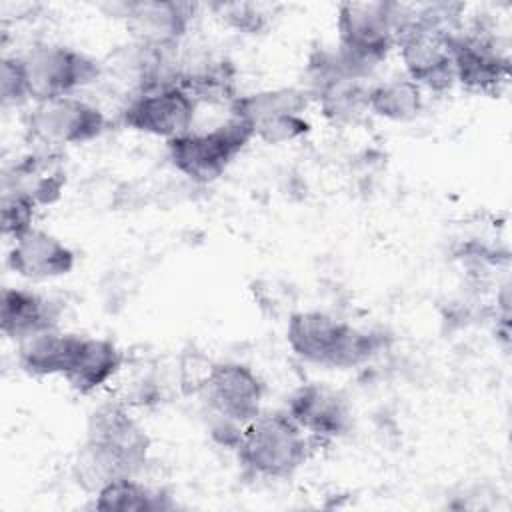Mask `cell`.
<instances>
[{
    "mask_svg": "<svg viewBox=\"0 0 512 512\" xmlns=\"http://www.w3.org/2000/svg\"><path fill=\"white\" fill-rule=\"evenodd\" d=\"M310 102L306 88L280 86L238 94L228 108L250 126L254 138L266 144H288L310 132L306 118Z\"/></svg>",
    "mask_w": 512,
    "mask_h": 512,
    "instance_id": "cell-8",
    "label": "cell"
},
{
    "mask_svg": "<svg viewBox=\"0 0 512 512\" xmlns=\"http://www.w3.org/2000/svg\"><path fill=\"white\" fill-rule=\"evenodd\" d=\"M36 210H38V206L30 198H26L18 192L2 190V210H0L2 236L12 242L18 236L32 230Z\"/></svg>",
    "mask_w": 512,
    "mask_h": 512,
    "instance_id": "cell-25",
    "label": "cell"
},
{
    "mask_svg": "<svg viewBox=\"0 0 512 512\" xmlns=\"http://www.w3.org/2000/svg\"><path fill=\"white\" fill-rule=\"evenodd\" d=\"M284 412L316 442H330L352 428V410L346 398L320 382H308L296 388Z\"/></svg>",
    "mask_w": 512,
    "mask_h": 512,
    "instance_id": "cell-15",
    "label": "cell"
},
{
    "mask_svg": "<svg viewBox=\"0 0 512 512\" xmlns=\"http://www.w3.org/2000/svg\"><path fill=\"white\" fill-rule=\"evenodd\" d=\"M196 8V4L176 0H136L120 4V18L132 42L172 52L188 36Z\"/></svg>",
    "mask_w": 512,
    "mask_h": 512,
    "instance_id": "cell-14",
    "label": "cell"
},
{
    "mask_svg": "<svg viewBox=\"0 0 512 512\" xmlns=\"http://www.w3.org/2000/svg\"><path fill=\"white\" fill-rule=\"evenodd\" d=\"M0 98L2 104L8 106H22L30 102L26 72L20 54H4L0 64Z\"/></svg>",
    "mask_w": 512,
    "mask_h": 512,
    "instance_id": "cell-26",
    "label": "cell"
},
{
    "mask_svg": "<svg viewBox=\"0 0 512 512\" xmlns=\"http://www.w3.org/2000/svg\"><path fill=\"white\" fill-rule=\"evenodd\" d=\"M106 114L76 94L62 96L32 106L26 118V134L38 148L60 150L80 146L104 134Z\"/></svg>",
    "mask_w": 512,
    "mask_h": 512,
    "instance_id": "cell-9",
    "label": "cell"
},
{
    "mask_svg": "<svg viewBox=\"0 0 512 512\" xmlns=\"http://www.w3.org/2000/svg\"><path fill=\"white\" fill-rule=\"evenodd\" d=\"M222 24L240 34H260L268 26V12L256 2H216L208 6Z\"/></svg>",
    "mask_w": 512,
    "mask_h": 512,
    "instance_id": "cell-24",
    "label": "cell"
},
{
    "mask_svg": "<svg viewBox=\"0 0 512 512\" xmlns=\"http://www.w3.org/2000/svg\"><path fill=\"white\" fill-rule=\"evenodd\" d=\"M308 96L332 126H354L368 114L364 76L336 48H318L308 56Z\"/></svg>",
    "mask_w": 512,
    "mask_h": 512,
    "instance_id": "cell-5",
    "label": "cell"
},
{
    "mask_svg": "<svg viewBox=\"0 0 512 512\" xmlns=\"http://www.w3.org/2000/svg\"><path fill=\"white\" fill-rule=\"evenodd\" d=\"M152 440L122 400L98 404L86 424V440L72 462L74 482L92 496L112 478L138 476L150 460Z\"/></svg>",
    "mask_w": 512,
    "mask_h": 512,
    "instance_id": "cell-1",
    "label": "cell"
},
{
    "mask_svg": "<svg viewBox=\"0 0 512 512\" xmlns=\"http://www.w3.org/2000/svg\"><path fill=\"white\" fill-rule=\"evenodd\" d=\"M198 106L200 104L182 86L164 84L126 100L120 110V120L134 132L168 142L192 130Z\"/></svg>",
    "mask_w": 512,
    "mask_h": 512,
    "instance_id": "cell-12",
    "label": "cell"
},
{
    "mask_svg": "<svg viewBox=\"0 0 512 512\" xmlns=\"http://www.w3.org/2000/svg\"><path fill=\"white\" fill-rule=\"evenodd\" d=\"M252 138L250 126L230 114L226 122L210 130H190L168 140L166 154L182 176L196 184H210L224 176Z\"/></svg>",
    "mask_w": 512,
    "mask_h": 512,
    "instance_id": "cell-6",
    "label": "cell"
},
{
    "mask_svg": "<svg viewBox=\"0 0 512 512\" xmlns=\"http://www.w3.org/2000/svg\"><path fill=\"white\" fill-rule=\"evenodd\" d=\"M74 266V250L52 232L36 226L12 240L8 250V268L16 276L32 282L68 276Z\"/></svg>",
    "mask_w": 512,
    "mask_h": 512,
    "instance_id": "cell-17",
    "label": "cell"
},
{
    "mask_svg": "<svg viewBox=\"0 0 512 512\" xmlns=\"http://www.w3.org/2000/svg\"><path fill=\"white\" fill-rule=\"evenodd\" d=\"M286 342L302 362L332 370L358 368L386 348L382 332L352 326L322 310L290 314Z\"/></svg>",
    "mask_w": 512,
    "mask_h": 512,
    "instance_id": "cell-2",
    "label": "cell"
},
{
    "mask_svg": "<svg viewBox=\"0 0 512 512\" xmlns=\"http://www.w3.org/2000/svg\"><path fill=\"white\" fill-rule=\"evenodd\" d=\"M410 22V4L402 2H342L336 12V50L364 78L378 68L398 34Z\"/></svg>",
    "mask_w": 512,
    "mask_h": 512,
    "instance_id": "cell-3",
    "label": "cell"
},
{
    "mask_svg": "<svg viewBox=\"0 0 512 512\" xmlns=\"http://www.w3.org/2000/svg\"><path fill=\"white\" fill-rule=\"evenodd\" d=\"M60 306L24 286H10L0 296V332L14 342H22L40 332L58 328Z\"/></svg>",
    "mask_w": 512,
    "mask_h": 512,
    "instance_id": "cell-19",
    "label": "cell"
},
{
    "mask_svg": "<svg viewBox=\"0 0 512 512\" xmlns=\"http://www.w3.org/2000/svg\"><path fill=\"white\" fill-rule=\"evenodd\" d=\"M92 508L100 512H158L174 508V502L164 490L144 484L138 476H118L94 494Z\"/></svg>",
    "mask_w": 512,
    "mask_h": 512,
    "instance_id": "cell-22",
    "label": "cell"
},
{
    "mask_svg": "<svg viewBox=\"0 0 512 512\" xmlns=\"http://www.w3.org/2000/svg\"><path fill=\"white\" fill-rule=\"evenodd\" d=\"M124 362L122 348L110 338L82 336L64 380L74 392L86 396L110 384L122 372Z\"/></svg>",
    "mask_w": 512,
    "mask_h": 512,
    "instance_id": "cell-20",
    "label": "cell"
},
{
    "mask_svg": "<svg viewBox=\"0 0 512 512\" xmlns=\"http://www.w3.org/2000/svg\"><path fill=\"white\" fill-rule=\"evenodd\" d=\"M174 80L192 98L202 104H232L236 94V68L234 64L208 48L176 52Z\"/></svg>",
    "mask_w": 512,
    "mask_h": 512,
    "instance_id": "cell-16",
    "label": "cell"
},
{
    "mask_svg": "<svg viewBox=\"0 0 512 512\" xmlns=\"http://www.w3.org/2000/svg\"><path fill=\"white\" fill-rule=\"evenodd\" d=\"M66 186V168L56 150L36 148L4 172L2 190L30 198L38 208L54 204Z\"/></svg>",
    "mask_w": 512,
    "mask_h": 512,
    "instance_id": "cell-18",
    "label": "cell"
},
{
    "mask_svg": "<svg viewBox=\"0 0 512 512\" xmlns=\"http://www.w3.org/2000/svg\"><path fill=\"white\" fill-rule=\"evenodd\" d=\"M452 34L440 26L414 20L410 8V22L398 34L396 48L404 64V76L416 82L422 90L444 94L454 82L452 62Z\"/></svg>",
    "mask_w": 512,
    "mask_h": 512,
    "instance_id": "cell-11",
    "label": "cell"
},
{
    "mask_svg": "<svg viewBox=\"0 0 512 512\" xmlns=\"http://www.w3.org/2000/svg\"><path fill=\"white\" fill-rule=\"evenodd\" d=\"M200 392L212 416L230 420L238 426H246L264 412L266 386L262 378L242 362H212Z\"/></svg>",
    "mask_w": 512,
    "mask_h": 512,
    "instance_id": "cell-13",
    "label": "cell"
},
{
    "mask_svg": "<svg viewBox=\"0 0 512 512\" xmlns=\"http://www.w3.org/2000/svg\"><path fill=\"white\" fill-rule=\"evenodd\" d=\"M454 82L472 94L496 96L510 80V56L500 38L482 24L452 34Z\"/></svg>",
    "mask_w": 512,
    "mask_h": 512,
    "instance_id": "cell-10",
    "label": "cell"
},
{
    "mask_svg": "<svg viewBox=\"0 0 512 512\" xmlns=\"http://www.w3.org/2000/svg\"><path fill=\"white\" fill-rule=\"evenodd\" d=\"M422 110V88L404 74L368 86V112L382 120L406 124L416 120Z\"/></svg>",
    "mask_w": 512,
    "mask_h": 512,
    "instance_id": "cell-23",
    "label": "cell"
},
{
    "mask_svg": "<svg viewBox=\"0 0 512 512\" xmlns=\"http://www.w3.org/2000/svg\"><path fill=\"white\" fill-rule=\"evenodd\" d=\"M82 334L62 332L58 328L40 332L18 342V366L34 378L66 376Z\"/></svg>",
    "mask_w": 512,
    "mask_h": 512,
    "instance_id": "cell-21",
    "label": "cell"
},
{
    "mask_svg": "<svg viewBox=\"0 0 512 512\" xmlns=\"http://www.w3.org/2000/svg\"><path fill=\"white\" fill-rule=\"evenodd\" d=\"M318 444L284 412H262L242 428L236 446L246 472L264 480L294 476Z\"/></svg>",
    "mask_w": 512,
    "mask_h": 512,
    "instance_id": "cell-4",
    "label": "cell"
},
{
    "mask_svg": "<svg viewBox=\"0 0 512 512\" xmlns=\"http://www.w3.org/2000/svg\"><path fill=\"white\" fill-rule=\"evenodd\" d=\"M20 56L32 104L72 96L102 78L100 60L66 44L36 42Z\"/></svg>",
    "mask_w": 512,
    "mask_h": 512,
    "instance_id": "cell-7",
    "label": "cell"
}]
</instances>
